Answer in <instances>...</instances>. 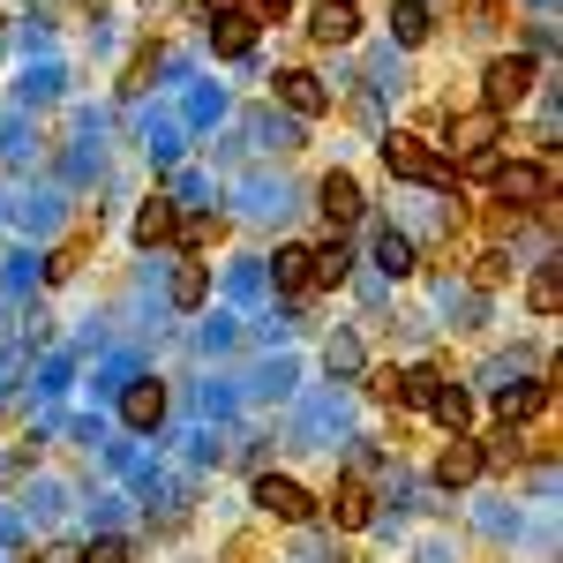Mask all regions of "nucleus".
Wrapping results in <instances>:
<instances>
[{"mask_svg":"<svg viewBox=\"0 0 563 563\" xmlns=\"http://www.w3.org/2000/svg\"><path fill=\"white\" fill-rule=\"evenodd\" d=\"M384 271H390V278L413 271V241H406V233H384Z\"/></svg>","mask_w":563,"mask_h":563,"instance_id":"18","label":"nucleus"},{"mask_svg":"<svg viewBox=\"0 0 563 563\" xmlns=\"http://www.w3.org/2000/svg\"><path fill=\"white\" fill-rule=\"evenodd\" d=\"M353 31H361L353 0H323V8H316V45H346Z\"/></svg>","mask_w":563,"mask_h":563,"instance_id":"10","label":"nucleus"},{"mask_svg":"<svg viewBox=\"0 0 563 563\" xmlns=\"http://www.w3.org/2000/svg\"><path fill=\"white\" fill-rule=\"evenodd\" d=\"M256 504H263L278 526H301L308 511H316V496H308L301 481H286V474H263V481H256Z\"/></svg>","mask_w":563,"mask_h":563,"instance_id":"3","label":"nucleus"},{"mask_svg":"<svg viewBox=\"0 0 563 563\" xmlns=\"http://www.w3.org/2000/svg\"><path fill=\"white\" fill-rule=\"evenodd\" d=\"M249 15H256V23H286V15H294V0H249Z\"/></svg>","mask_w":563,"mask_h":563,"instance_id":"21","label":"nucleus"},{"mask_svg":"<svg viewBox=\"0 0 563 563\" xmlns=\"http://www.w3.org/2000/svg\"><path fill=\"white\" fill-rule=\"evenodd\" d=\"M218 241V218H188V249H211Z\"/></svg>","mask_w":563,"mask_h":563,"instance_id":"22","label":"nucleus"},{"mask_svg":"<svg viewBox=\"0 0 563 563\" xmlns=\"http://www.w3.org/2000/svg\"><path fill=\"white\" fill-rule=\"evenodd\" d=\"M203 294H211V271L188 256V263L174 271V308H203Z\"/></svg>","mask_w":563,"mask_h":563,"instance_id":"14","label":"nucleus"},{"mask_svg":"<svg viewBox=\"0 0 563 563\" xmlns=\"http://www.w3.org/2000/svg\"><path fill=\"white\" fill-rule=\"evenodd\" d=\"M76 563H129V541H90Z\"/></svg>","mask_w":563,"mask_h":563,"instance_id":"19","label":"nucleus"},{"mask_svg":"<svg viewBox=\"0 0 563 563\" xmlns=\"http://www.w3.org/2000/svg\"><path fill=\"white\" fill-rule=\"evenodd\" d=\"M504 263H511V256H496V249H488V256L474 263V278H481V286H504V278H511V271H504Z\"/></svg>","mask_w":563,"mask_h":563,"instance_id":"20","label":"nucleus"},{"mask_svg":"<svg viewBox=\"0 0 563 563\" xmlns=\"http://www.w3.org/2000/svg\"><path fill=\"white\" fill-rule=\"evenodd\" d=\"M384 166H390L398 180H421V188H459V174L435 158L421 135H406V129H390V135H384Z\"/></svg>","mask_w":563,"mask_h":563,"instance_id":"1","label":"nucleus"},{"mask_svg":"<svg viewBox=\"0 0 563 563\" xmlns=\"http://www.w3.org/2000/svg\"><path fill=\"white\" fill-rule=\"evenodd\" d=\"M390 31H398V45H421L429 38V8L421 0H390Z\"/></svg>","mask_w":563,"mask_h":563,"instance_id":"15","label":"nucleus"},{"mask_svg":"<svg viewBox=\"0 0 563 563\" xmlns=\"http://www.w3.org/2000/svg\"><path fill=\"white\" fill-rule=\"evenodd\" d=\"M256 31H263V23L249 15V8H241V15H218V23H211V45L225 53V60H241V53L256 45Z\"/></svg>","mask_w":563,"mask_h":563,"instance_id":"8","label":"nucleus"},{"mask_svg":"<svg viewBox=\"0 0 563 563\" xmlns=\"http://www.w3.org/2000/svg\"><path fill=\"white\" fill-rule=\"evenodd\" d=\"M316 203H323V218H331V225H353V218L368 211V196H361V180H353V174H323Z\"/></svg>","mask_w":563,"mask_h":563,"instance_id":"4","label":"nucleus"},{"mask_svg":"<svg viewBox=\"0 0 563 563\" xmlns=\"http://www.w3.org/2000/svg\"><path fill=\"white\" fill-rule=\"evenodd\" d=\"M526 90H533V60H526V53H504V60H488V76H481V98H488V113H519Z\"/></svg>","mask_w":563,"mask_h":563,"instance_id":"2","label":"nucleus"},{"mask_svg":"<svg viewBox=\"0 0 563 563\" xmlns=\"http://www.w3.org/2000/svg\"><path fill=\"white\" fill-rule=\"evenodd\" d=\"M121 413H129V429H158L166 421V384H129Z\"/></svg>","mask_w":563,"mask_h":563,"instance_id":"9","label":"nucleus"},{"mask_svg":"<svg viewBox=\"0 0 563 563\" xmlns=\"http://www.w3.org/2000/svg\"><path fill=\"white\" fill-rule=\"evenodd\" d=\"M135 241H143V249L174 241V203H158V196H151V203H143V218H135Z\"/></svg>","mask_w":563,"mask_h":563,"instance_id":"16","label":"nucleus"},{"mask_svg":"<svg viewBox=\"0 0 563 563\" xmlns=\"http://www.w3.org/2000/svg\"><path fill=\"white\" fill-rule=\"evenodd\" d=\"M496 129H504V113H451V151L466 158V151H496Z\"/></svg>","mask_w":563,"mask_h":563,"instance_id":"5","label":"nucleus"},{"mask_svg":"<svg viewBox=\"0 0 563 563\" xmlns=\"http://www.w3.org/2000/svg\"><path fill=\"white\" fill-rule=\"evenodd\" d=\"M271 278H278V294H308L316 278H308V249H278L271 256Z\"/></svg>","mask_w":563,"mask_h":563,"instance_id":"13","label":"nucleus"},{"mask_svg":"<svg viewBox=\"0 0 563 563\" xmlns=\"http://www.w3.org/2000/svg\"><path fill=\"white\" fill-rule=\"evenodd\" d=\"M323 511H331V519L346 526V533H353V526H368V488H361V481H339Z\"/></svg>","mask_w":563,"mask_h":563,"instance_id":"12","label":"nucleus"},{"mask_svg":"<svg viewBox=\"0 0 563 563\" xmlns=\"http://www.w3.org/2000/svg\"><path fill=\"white\" fill-rule=\"evenodd\" d=\"M429 413H435V421H443V429H459V435L474 429V398H466V390H459V384H435Z\"/></svg>","mask_w":563,"mask_h":563,"instance_id":"11","label":"nucleus"},{"mask_svg":"<svg viewBox=\"0 0 563 563\" xmlns=\"http://www.w3.org/2000/svg\"><path fill=\"white\" fill-rule=\"evenodd\" d=\"M45 563H76V549H45Z\"/></svg>","mask_w":563,"mask_h":563,"instance_id":"23","label":"nucleus"},{"mask_svg":"<svg viewBox=\"0 0 563 563\" xmlns=\"http://www.w3.org/2000/svg\"><path fill=\"white\" fill-rule=\"evenodd\" d=\"M526 301H533V316H556V308H563V278H556V263H541V271H533Z\"/></svg>","mask_w":563,"mask_h":563,"instance_id":"17","label":"nucleus"},{"mask_svg":"<svg viewBox=\"0 0 563 563\" xmlns=\"http://www.w3.org/2000/svg\"><path fill=\"white\" fill-rule=\"evenodd\" d=\"M278 98H286V106H294V113H301V121H316V113H323V106H331V90L316 84V76H308V68H286V76H278Z\"/></svg>","mask_w":563,"mask_h":563,"instance_id":"7","label":"nucleus"},{"mask_svg":"<svg viewBox=\"0 0 563 563\" xmlns=\"http://www.w3.org/2000/svg\"><path fill=\"white\" fill-rule=\"evenodd\" d=\"M435 481H443V488H466V481H481V443H474V435L443 443V459H435Z\"/></svg>","mask_w":563,"mask_h":563,"instance_id":"6","label":"nucleus"}]
</instances>
